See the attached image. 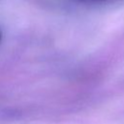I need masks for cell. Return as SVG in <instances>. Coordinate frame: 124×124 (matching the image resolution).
<instances>
[{
  "mask_svg": "<svg viewBox=\"0 0 124 124\" xmlns=\"http://www.w3.org/2000/svg\"><path fill=\"white\" fill-rule=\"evenodd\" d=\"M0 38H1V34H0Z\"/></svg>",
  "mask_w": 124,
  "mask_h": 124,
  "instance_id": "obj_1",
  "label": "cell"
}]
</instances>
